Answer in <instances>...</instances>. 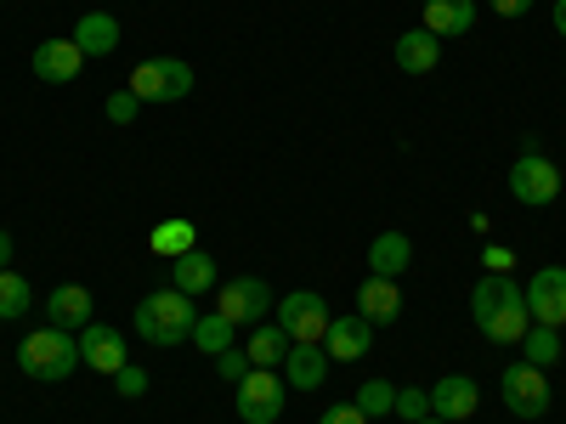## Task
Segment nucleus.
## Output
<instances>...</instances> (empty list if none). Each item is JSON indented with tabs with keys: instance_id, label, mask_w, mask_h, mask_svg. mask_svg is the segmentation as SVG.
Returning a JSON list of instances; mask_svg holds the SVG:
<instances>
[{
	"instance_id": "obj_15",
	"label": "nucleus",
	"mask_w": 566,
	"mask_h": 424,
	"mask_svg": "<svg viewBox=\"0 0 566 424\" xmlns=\"http://www.w3.org/2000/svg\"><path fill=\"white\" fill-rule=\"evenodd\" d=\"M482 335L493 340V346H522L527 340V328H533V311H527V295H515V300H504L493 317H482L476 322Z\"/></svg>"
},
{
	"instance_id": "obj_8",
	"label": "nucleus",
	"mask_w": 566,
	"mask_h": 424,
	"mask_svg": "<svg viewBox=\"0 0 566 424\" xmlns=\"http://www.w3.org/2000/svg\"><path fill=\"white\" fill-rule=\"evenodd\" d=\"M283 413V380L272 368H250L239 380V418L244 424H272Z\"/></svg>"
},
{
	"instance_id": "obj_17",
	"label": "nucleus",
	"mask_w": 566,
	"mask_h": 424,
	"mask_svg": "<svg viewBox=\"0 0 566 424\" xmlns=\"http://www.w3.org/2000/svg\"><path fill=\"white\" fill-rule=\"evenodd\" d=\"M85 57H108V52H119V18H108V12H85L80 23H74V34H69Z\"/></svg>"
},
{
	"instance_id": "obj_30",
	"label": "nucleus",
	"mask_w": 566,
	"mask_h": 424,
	"mask_svg": "<svg viewBox=\"0 0 566 424\" xmlns=\"http://www.w3.org/2000/svg\"><path fill=\"white\" fill-rule=\"evenodd\" d=\"M216 373H221V380H227V385H239V380H244V373H250V357H244L239 346H227V351L216 357Z\"/></svg>"
},
{
	"instance_id": "obj_26",
	"label": "nucleus",
	"mask_w": 566,
	"mask_h": 424,
	"mask_svg": "<svg viewBox=\"0 0 566 424\" xmlns=\"http://www.w3.org/2000/svg\"><path fill=\"white\" fill-rule=\"evenodd\" d=\"M34 306V289H29V277H18L12 266L0 272V322H18L23 311Z\"/></svg>"
},
{
	"instance_id": "obj_25",
	"label": "nucleus",
	"mask_w": 566,
	"mask_h": 424,
	"mask_svg": "<svg viewBox=\"0 0 566 424\" xmlns=\"http://www.w3.org/2000/svg\"><path fill=\"white\" fill-rule=\"evenodd\" d=\"M232 335H239V328H232L221 311H199V322H193V346L210 351V357H221L232 346Z\"/></svg>"
},
{
	"instance_id": "obj_39",
	"label": "nucleus",
	"mask_w": 566,
	"mask_h": 424,
	"mask_svg": "<svg viewBox=\"0 0 566 424\" xmlns=\"http://www.w3.org/2000/svg\"><path fill=\"white\" fill-rule=\"evenodd\" d=\"M419 7H424V0H419Z\"/></svg>"
},
{
	"instance_id": "obj_6",
	"label": "nucleus",
	"mask_w": 566,
	"mask_h": 424,
	"mask_svg": "<svg viewBox=\"0 0 566 424\" xmlns=\"http://www.w3.org/2000/svg\"><path fill=\"white\" fill-rule=\"evenodd\" d=\"M510 199L515 204H533V210H544V204H555L560 199V170H555V159H544V153H522L510 165Z\"/></svg>"
},
{
	"instance_id": "obj_14",
	"label": "nucleus",
	"mask_w": 566,
	"mask_h": 424,
	"mask_svg": "<svg viewBox=\"0 0 566 424\" xmlns=\"http://www.w3.org/2000/svg\"><path fill=\"white\" fill-rule=\"evenodd\" d=\"M357 311L374 322V328H386L402 317V295H397V277H363V289H357Z\"/></svg>"
},
{
	"instance_id": "obj_4",
	"label": "nucleus",
	"mask_w": 566,
	"mask_h": 424,
	"mask_svg": "<svg viewBox=\"0 0 566 424\" xmlns=\"http://www.w3.org/2000/svg\"><path fill=\"white\" fill-rule=\"evenodd\" d=\"M277 328L290 335V346H323L328 335V300L312 289H295L277 300Z\"/></svg>"
},
{
	"instance_id": "obj_5",
	"label": "nucleus",
	"mask_w": 566,
	"mask_h": 424,
	"mask_svg": "<svg viewBox=\"0 0 566 424\" xmlns=\"http://www.w3.org/2000/svg\"><path fill=\"white\" fill-rule=\"evenodd\" d=\"M499 391H504V407H510L515 418H544V413H549V373L533 368V362H510L504 380H499Z\"/></svg>"
},
{
	"instance_id": "obj_7",
	"label": "nucleus",
	"mask_w": 566,
	"mask_h": 424,
	"mask_svg": "<svg viewBox=\"0 0 566 424\" xmlns=\"http://www.w3.org/2000/svg\"><path fill=\"white\" fill-rule=\"evenodd\" d=\"M277 300H272V289H266V277H232V283H221V317L232 322V328H255V322H266V311H272Z\"/></svg>"
},
{
	"instance_id": "obj_18",
	"label": "nucleus",
	"mask_w": 566,
	"mask_h": 424,
	"mask_svg": "<svg viewBox=\"0 0 566 424\" xmlns=\"http://www.w3.org/2000/svg\"><path fill=\"white\" fill-rule=\"evenodd\" d=\"M45 317H52V328H85L91 322V289L85 283H57L52 300H45Z\"/></svg>"
},
{
	"instance_id": "obj_9",
	"label": "nucleus",
	"mask_w": 566,
	"mask_h": 424,
	"mask_svg": "<svg viewBox=\"0 0 566 424\" xmlns=\"http://www.w3.org/2000/svg\"><path fill=\"white\" fill-rule=\"evenodd\" d=\"M527 311H533V322H544V328H560L566 322V266H544L533 283H527Z\"/></svg>"
},
{
	"instance_id": "obj_34",
	"label": "nucleus",
	"mask_w": 566,
	"mask_h": 424,
	"mask_svg": "<svg viewBox=\"0 0 566 424\" xmlns=\"http://www.w3.org/2000/svg\"><path fill=\"white\" fill-rule=\"evenodd\" d=\"M493 12L499 18H522V12H533V0H493Z\"/></svg>"
},
{
	"instance_id": "obj_19",
	"label": "nucleus",
	"mask_w": 566,
	"mask_h": 424,
	"mask_svg": "<svg viewBox=\"0 0 566 424\" xmlns=\"http://www.w3.org/2000/svg\"><path fill=\"white\" fill-rule=\"evenodd\" d=\"M437 63H442V40H437L431 29L397 34V68H402V74H431Z\"/></svg>"
},
{
	"instance_id": "obj_20",
	"label": "nucleus",
	"mask_w": 566,
	"mask_h": 424,
	"mask_svg": "<svg viewBox=\"0 0 566 424\" xmlns=\"http://www.w3.org/2000/svg\"><path fill=\"white\" fill-rule=\"evenodd\" d=\"M408 266H413L408 232H380V239L368 244V272H374V277H402Z\"/></svg>"
},
{
	"instance_id": "obj_10",
	"label": "nucleus",
	"mask_w": 566,
	"mask_h": 424,
	"mask_svg": "<svg viewBox=\"0 0 566 424\" xmlns=\"http://www.w3.org/2000/svg\"><path fill=\"white\" fill-rule=\"evenodd\" d=\"M80 362L114 380V373L130 362V357H125V335H119V328H108V322H85V328H80Z\"/></svg>"
},
{
	"instance_id": "obj_12",
	"label": "nucleus",
	"mask_w": 566,
	"mask_h": 424,
	"mask_svg": "<svg viewBox=\"0 0 566 424\" xmlns=\"http://www.w3.org/2000/svg\"><path fill=\"white\" fill-rule=\"evenodd\" d=\"M80 63H85V52H80L74 40H40L34 45V80H45V85L80 80Z\"/></svg>"
},
{
	"instance_id": "obj_13",
	"label": "nucleus",
	"mask_w": 566,
	"mask_h": 424,
	"mask_svg": "<svg viewBox=\"0 0 566 424\" xmlns=\"http://www.w3.org/2000/svg\"><path fill=\"white\" fill-rule=\"evenodd\" d=\"M476 402H482V391H476V380H464V373H448V380L431 385V413L448 418V424L470 418V413H476Z\"/></svg>"
},
{
	"instance_id": "obj_31",
	"label": "nucleus",
	"mask_w": 566,
	"mask_h": 424,
	"mask_svg": "<svg viewBox=\"0 0 566 424\" xmlns=\"http://www.w3.org/2000/svg\"><path fill=\"white\" fill-rule=\"evenodd\" d=\"M136 114H142V103H136V91H130V85L108 97V119H114V125H130Z\"/></svg>"
},
{
	"instance_id": "obj_36",
	"label": "nucleus",
	"mask_w": 566,
	"mask_h": 424,
	"mask_svg": "<svg viewBox=\"0 0 566 424\" xmlns=\"http://www.w3.org/2000/svg\"><path fill=\"white\" fill-rule=\"evenodd\" d=\"M7 261H12V232H0V272H7Z\"/></svg>"
},
{
	"instance_id": "obj_35",
	"label": "nucleus",
	"mask_w": 566,
	"mask_h": 424,
	"mask_svg": "<svg viewBox=\"0 0 566 424\" xmlns=\"http://www.w3.org/2000/svg\"><path fill=\"white\" fill-rule=\"evenodd\" d=\"M482 261H488V272H510V266H515V255H510V250H499V244H493Z\"/></svg>"
},
{
	"instance_id": "obj_16",
	"label": "nucleus",
	"mask_w": 566,
	"mask_h": 424,
	"mask_svg": "<svg viewBox=\"0 0 566 424\" xmlns=\"http://www.w3.org/2000/svg\"><path fill=\"white\" fill-rule=\"evenodd\" d=\"M323 380H328V351L323 346H290V357H283V385L317 391Z\"/></svg>"
},
{
	"instance_id": "obj_32",
	"label": "nucleus",
	"mask_w": 566,
	"mask_h": 424,
	"mask_svg": "<svg viewBox=\"0 0 566 424\" xmlns=\"http://www.w3.org/2000/svg\"><path fill=\"white\" fill-rule=\"evenodd\" d=\"M114 385H119V396H142V391H148V373H142L136 362H125V368L114 373Z\"/></svg>"
},
{
	"instance_id": "obj_2",
	"label": "nucleus",
	"mask_w": 566,
	"mask_h": 424,
	"mask_svg": "<svg viewBox=\"0 0 566 424\" xmlns=\"http://www.w3.org/2000/svg\"><path fill=\"white\" fill-rule=\"evenodd\" d=\"M18 368L29 373V380H45V385L69 380L74 368H85V362H80V340L69 335V328L45 322V328H34V335L18 346Z\"/></svg>"
},
{
	"instance_id": "obj_29",
	"label": "nucleus",
	"mask_w": 566,
	"mask_h": 424,
	"mask_svg": "<svg viewBox=\"0 0 566 424\" xmlns=\"http://www.w3.org/2000/svg\"><path fill=\"white\" fill-rule=\"evenodd\" d=\"M397 418H408V424H419V418H431V391H397V407H391Z\"/></svg>"
},
{
	"instance_id": "obj_33",
	"label": "nucleus",
	"mask_w": 566,
	"mask_h": 424,
	"mask_svg": "<svg viewBox=\"0 0 566 424\" xmlns=\"http://www.w3.org/2000/svg\"><path fill=\"white\" fill-rule=\"evenodd\" d=\"M317 424H368V418H363V407H357V402H335Z\"/></svg>"
},
{
	"instance_id": "obj_21",
	"label": "nucleus",
	"mask_w": 566,
	"mask_h": 424,
	"mask_svg": "<svg viewBox=\"0 0 566 424\" xmlns=\"http://www.w3.org/2000/svg\"><path fill=\"white\" fill-rule=\"evenodd\" d=\"M170 289H181V295H205V289H216V261L205 255V250H187V255H176L170 261Z\"/></svg>"
},
{
	"instance_id": "obj_22",
	"label": "nucleus",
	"mask_w": 566,
	"mask_h": 424,
	"mask_svg": "<svg viewBox=\"0 0 566 424\" xmlns=\"http://www.w3.org/2000/svg\"><path fill=\"white\" fill-rule=\"evenodd\" d=\"M470 23H476V0H424V29L437 40L470 34Z\"/></svg>"
},
{
	"instance_id": "obj_1",
	"label": "nucleus",
	"mask_w": 566,
	"mask_h": 424,
	"mask_svg": "<svg viewBox=\"0 0 566 424\" xmlns=\"http://www.w3.org/2000/svg\"><path fill=\"white\" fill-rule=\"evenodd\" d=\"M130 322H136V335L148 340V346L176 351V346L193 340L199 311H193V295H181V289H154V295H142V306L130 311Z\"/></svg>"
},
{
	"instance_id": "obj_11",
	"label": "nucleus",
	"mask_w": 566,
	"mask_h": 424,
	"mask_svg": "<svg viewBox=\"0 0 566 424\" xmlns=\"http://www.w3.org/2000/svg\"><path fill=\"white\" fill-rule=\"evenodd\" d=\"M368 340H374V322H368L363 311H352V317H328L323 351H328V362H357V357L368 351Z\"/></svg>"
},
{
	"instance_id": "obj_38",
	"label": "nucleus",
	"mask_w": 566,
	"mask_h": 424,
	"mask_svg": "<svg viewBox=\"0 0 566 424\" xmlns=\"http://www.w3.org/2000/svg\"><path fill=\"white\" fill-rule=\"evenodd\" d=\"M419 424H448V418H437V413H431V418H419Z\"/></svg>"
},
{
	"instance_id": "obj_24",
	"label": "nucleus",
	"mask_w": 566,
	"mask_h": 424,
	"mask_svg": "<svg viewBox=\"0 0 566 424\" xmlns=\"http://www.w3.org/2000/svg\"><path fill=\"white\" fill-rule=\"evenodd\" d=\"M522 362H533V368H555L560 362V328H544V322H533L527 328V340H522Z\"/></svg>"
},
{
	"instance_id": "obj_28",
	"label": "nucleus",
	"mask_w": 566,
	"mask_h": 424,
	"mask_svg": "<svg viewBox=\"0 0 566 424\" xmlns=\"http://www.w3.org/2000/svg\"><path fill=\"white\" fill-rule=\"evenodd\" d=\"M357 407H363V418H386L397 407V385H386V380L357 385Z\"/></svg>"
},
{
	"instance_id": "obj_3",
	"label": "nucleus",
	"mask_w": 566,
	"mask_h": 424,
	"mask_svg": "<svg viewBox=\"0 0 566 424\" xmlns=\"http://www.w3.org/2000/svg\"><path fill=\"white\" fill-rule=\"evenodd\" d=\"M130 91H136V103H181V97H193V63L148 57V63H136Z\"/></svg>"
},
{
	"instance_id": "obj_37",
	"label": "nucleus",
	"mask_w": 566,
	"mask_h": 424,
	"mask_svg": "<svg viewBox=\"0 0 566 424\" xmlns=\"http://www.w3.org/2000/svg\"><path fill=\"white\" fill-rule=\"evenodd\" d=\"M555 34L566 40V0H555Z\"/></svg>"
},
{
	"instance_id": "obj_23",
	"label": "nucleus",
	"mask_w": 566,
	"mask_h": 424,
	"mask_svg": "<svg viewBox=\"0 0 566 424\" xmlns=\"http://www.w3.org/2000/svg\"><path fill=\"white\" fill-rule=\"evenodd\" d=\"M244 357H250V368H277L283 357H290V335H283L277 322H255V335H250Z\"/></svg>"
},
{
	"instance_id": "obj_27",
	"label": "nucleus",
	"mask_w": 566,
	"mask_h": 424,
	"mask_svg": "<svg viewBox=\"0 0 566 424\" xmlns=\"http://www.w3.org/2000/svg\"><path fill=\"white\" fill-rule=\"evenodd\" d=\"M154 255H165V261H176V255H187V250H199V239H193V221H165V226H154Z\"/></svg>"
}]
</instances>
